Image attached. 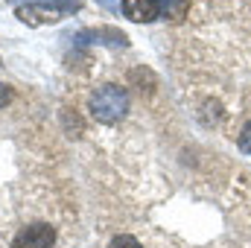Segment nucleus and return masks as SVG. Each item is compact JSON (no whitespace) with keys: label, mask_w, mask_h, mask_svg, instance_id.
<instances>
[{"label":"nucleus","mask_w":251,"mask_h":248,"mask_svg":"<svg viewBox=\"0 0 251 248\" xmlns=\"http://www.w3.org/2000/svg\"><path fill=\"white\" fill-rule=\"evenodd\" d=\"M12 3H21V0H12ZM26 3H32V6H56V9H62L64 15L79 9V0H26Z\"/></svg>","instance_id":"nucleus-7"},{"label":"nucleus","mask_w":251,"mask_h":248,"mask_svg":"<svg viewBox=\"0 0 251 248\" xmlns=\"http://www.w3.org/2000/svg\"><path fill=\"white\" fill-rule=\"evenodd\" d=\"M108 248H143L134 237H128V234H117L114 240H111V246Z\"/></svg>","instance_id":"nucleus-8"},{"label":"nucleus","mask_w":251,"mask_h":248,"mask_svg":"<svg viewBox=\"0 0 251 248\" xmlns=\"http://www.w3.org/2000/svg\"><path fill=\"white\" fill-rule=\"evenodd\" d=\"M53 246H56V228H50L47 222L26 225L12 240V248H53Z\"/></svg>","instance_id":"nucleus-2"},{"label":"nucleus","mask_w":251,"mask_h":248,"mask_svg":"<svg viewBox=\"0 0 251 248\" xmlns=\"http://www.w3.org/2000/svg\"><path fill=\"white\" fill-rule=\"evenodd\" d=\"M62 15H64V12H62V9H56V6H32V3H26V6H18V18H21L24 24H29V26L56 24Z\"/></svg>","instance_id":"nucleus-3"},{"label":"nucleus","mask_w":251,"mask_h":248,"mask_svg":"<svg viewBox=\"0 0 251 248\" xmlns=\"http://www.w3.org/2000/svg\"><path fill=\"white\" fill-rule=\"evenodd\" d=\"M120 9H123L126 18L134 21V24H149V21H155L161 15L158 0H123Z\"/></svg>","instance_id":"nucleus-4"},{"label":"nucleus","mask_w":251,"mask_h":248,"mask_svg":"<svg viewBox=\"0 0 251 248\" xmlns=\"http://www.w3.org/2000/svg\"><path fill=\"white\" fill-rule=\"evenodd\" d=\"M9 99H12V88H9V85H3V82H0V108H3V105H6V102H9Z\"/></svg>","instance_id":"nucleus-10"},{"label":"nucleus","mask_w":251,"mask_h":248,"mask_svg":"<svg viewBox=\"0 0 251 248\" xmlns=\"http://www.w3.org/2000/svg\"><path fill=\"white\" fill-rule=\"evenodd\" d=\"M82 44H88V41H94V44H111V47H126L128 44V38H126V32L120 29H114V26H100V29H85V32H79L76 35Z\"/></svg>","instance_id":"nucleus-5"},{"label":"nucleus","mask_w":251,"mask_h":248,"mask_svg":"<svg viewBox=\"0 0 251 248\" xmlns=\"http://www.w3.org/2000/svg\"><path fill=\"white\" fill-rule=\"evenodd\" d=\"M126 111H128V94L120 85H100L91 94V114H94V120L114 125L126 117Z\"/></svg>","instance_id":"nucleus-1"},{"label":"nucleus","mask_w":251,"mask_h":248,"mask_svg":"<svg viewBox=\"0 0 251 248\" xmlns=\"http://www.w3.org/2000/svg\"><path fill=\"white\" fill-rule=\"evenodd\" d=\"M158 6H161L164 21H167V18H170V21H181V18H187L190 0H158Z\"/></svg>","instance_id":"nucleus-6"},{"label":"nucleus","mask_w":251,"mask_h":248,"mask_svg":"<svg viewBox=\"0 0 251 248\" xmlns=\"http://www.w3.org/2000/svg\"><path fill=\"white\" fill-rule=\"evenodd\" d=\"M100 6H105V9H117V6H123V0H97Z\"/></svg>","instance_id":"nucleus-11"},{"label":"nucleus","mask_w":251,"mask_h":248,"mask_svg":"<svg viewBox=\"0 0 251 248\" xmlns=\"http://www.w3.org/2000/svg\"><path fill=\"white\" fill-rule=\"evenodd\" d=\"M240 149L246 152V155H251V123L243 128V134H240Z\"/></svg>","instance_id":"nucleus-9"}]
</instances>
